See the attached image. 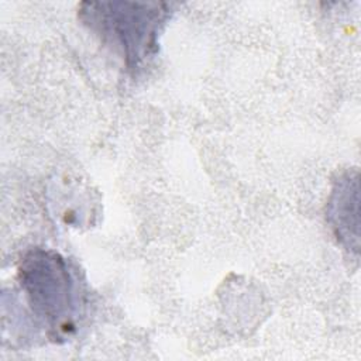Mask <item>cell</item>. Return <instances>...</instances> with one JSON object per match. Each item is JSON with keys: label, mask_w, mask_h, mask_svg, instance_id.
<instances>
[{"label": "cell", "mask_w": 361, "mask_h": 361, "mask_svg": "<svg viewBox=\"0 0 361 361\" xmlns=\"http://www.w3.org/2000/svg\"><path fill=\"white\" fill-rule=\"evenodd\" d=\"M171 3L83 1L79 18L137 73L158 52V38L172 14Z\"/></svg>", "instance_id": "cell-1"}, {"label": "cell", "mask_w": 361, "mask_h": 361, "mask_svg": "<svg viewBox=\"0 0 361 361\" xmlns=\"http://www.w3.org/2000/svg\"><path fill=\"white\" fill-rule=\"evenodd\" d=\"M18 282L27 303L54 337L73 331L78 316V290L65 258L55 251L34 248L18 267Z\"/></svg>", "instance_id": "cell-2"}, {"label": "cell", "mask_w": 361, "mask_h": 361, "mask_svg": "<svg viewBox=\"0 0 361 361\" xmlns=\"http://www.w3.org/2000/svg\"><path fill=\"white\" fill-rule=\"evenodd\" d=\"M327 221L337 241L355 255L360 251V176L350 169L333 182L327 200Z\"/></svg>", "instance_id": "cell-3"}]
</instances>
